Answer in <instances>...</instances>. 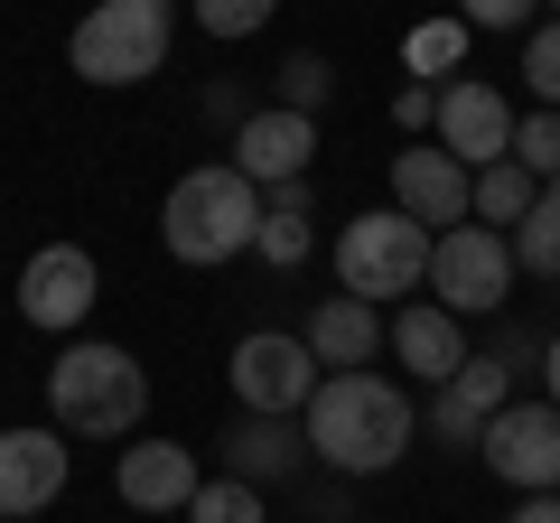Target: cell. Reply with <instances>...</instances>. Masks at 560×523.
<instances>
[{"instance_id": "obj_20", "label": "cell", "mask_w": 560, "mask_h": 523, "mask_svg": "<svg viewBox=\"0 0 560 523\" xmlns=\"http://www.w3.org/2000/svg\"><path fill=\"white\" fill-rule=\"evenodd\" d=\"M533 197H541V178H533V168H514V160L477 168V224H504V234H514V224L533 216Z\"/></svg>"}, {"instance_id": "obj_6", "label": "cell", "mask_w": 560, "mask_h": 523, "mask_svg": "<svg viewBox=\"0 0 560 523\" xmlns=\"http://www.w3.org/2000/svg\"><path fill=\"white\" fill-rule=\"evenodd\" d=\"M514 234H495V224H448V234H430V290H440L448 318H486V309L514 300Z\"/></svg>"}, {"instance_id": "obj_17", "label": "cell", "mask_w": 560, "mask_h": 523, "mask_svg": "<svg viewBox=\"0 0 560 523\" xmlns=\"http://www.w3.org/2000/svg\"><path fill=\"white\" fill-rule=\"evenodd\" d=\"M215 449H224V477H243V486H290V467L308 458L300 421H271V411H243Z\"/></svg>"}, {"instance_id": "obj_24", "label": "cell", "mask_w": 560, "mask_h": 523, "mask_svg": "<svg viewBox=\"0 0 560 523\" xmlns=\"http://www.w3.org/2000/svg\"><path fill=\"white\" fill-rule=\"evenodd\" d=\"M187 10H197V28H206V38H261L280 0H187Z\"/></svg>"}, {"instance_id": "obj_32", "label": "cell", "mask_w": 560, "mask_h": 523, "mask_svg": "<svg viewBox=\"0 0 560 523\" xmlns=\"http://www.w3.org/2000/svg\"><path fill=\"white\" fill-rule=\"evenodd\" d=\"M541 383H551V411H560V337H541Z\"/></svg>"}, {"instance_id": "obj_14", "label": "cell", "mask_w": 560, "mask_h": 523, "mask_svg": "<svg viewBox=\"0 0 560 523\" xmlns=\"http://www.w3.org/2000/svg\"><path fill=\"white\" fill-rule=\"evenodd\" d=\"M308 160H318V121L290 113V103H261V113L234 131V168L261 187V197H271L280 178H308Z\"/></svg>"}, {"instance_id": "obj_29", "label": "cell", "mask_w": 560, "mask_h": 523, "mask_svg": "<svg viewBox=\"0 0 560 523\" xmlns=\"http://www.w3.org/2000/svg\"><path fill=\"white\" fill-rule=\"evenodd\" d=\"M206 121H215V131H243V121H253L243 84H206Z\"/></svg>"}, {"instance_id": "obj_22", "label": "cell", "mask_w": 560, "mask_h": 523, "mask_svg": "<svg viewBox=\"0 0 560 523\" xmlns=\"http://www.w3.org/2000/svg\"><path fill=\"white\" fill-rule=\"evenodd\" d=\"M187 523H261V486H243V477H206L197 496H187Z\"/></svg>"}, {"instance_id": "obj_5", "label": "cell", "mask_w": 560, "mask_h": 523, "mask_svg": "<svg viewBox=\"0 0 560 523\" xmlns=\"http://www.w3.org/2000/svg\"><path fill=\"white\" fill-rule=\"evenodd\" d=\"M337 281L346 300H411L430 281V234H420L401 206H374L337 234Z\"/></svg>"}, {"instance_id": "obj_16", "label": "cell", "mask_w": 560, "mask_h": 523, "mask_svg": "<svg viewBox=\"0 0 560 523\" xmlns=\"http://www.w3.org/2000/svg\"><path fill=\"white\" fill-rule=\"evenodd\" d=\"M383 337H393L401 374H420L430 393H440V383H448V374L467 364V337H458V318H448V309H430V300L393 309V318H383Z\"/></svg>"}, {"instance_id": "obj_19", "label": "cell", "mask_w": 560, "mask_h": 523, "mask_svg": "<svg viewBox=\"0 0 560 523\" xmlns=\"http://www.w3.org/2000/svg\"><path fill=\"white\" fill-rule=\"evenodd\" d=\"M514 271H533V281H560V178L533 197V216L514 224Z\"/></svg>"}, {"instance_id": "obj_12", "label": "cell", "mask_w": 560, "mask_h": 523, "mask_svg": "<svg viewBox=\"0 0 560 523\" xmlns=\"http://www.w3.org/2000/svg\"><path fill=\"white\" fill-rule=\"evenodd\" d=\"M393 206L430 234V224H477V168H458L448 150H393Z\"/></svg>"}, {"instance_id": "obj_11", "label": "cell", "mask_w": 560, "mask_h": 523, "mask_svg": "<svg viewBox=\"0 0 560 523\" xmlns=\"http://www.w3.org/2000/svg\"><path fill=\"white\" fill-rule=\"evenodd\" d=\"M66 477H75V449H66V430H0V514L28 523L47 514V504L66 496Z\"/></svg>"}, {"instance_id": "obj_4", "label": "cell", "mask_w": 560, "mask_h": 523, "mask_svg": "<svg viewBox=\"0 0 560 523\" xmlns=\"http://www.w3.org/2000/svg\"><path fill=\"white\" fill-rule=\"evenodd\" d=\"M178 47V0H94L66 38V66L84 84H150Z\"/></svg>"}, {"instance_id": "obj_34", "label": "cell", "mask_w": 560, "mask_h": 523, "mask_svg": "<svg viewBox=\"0 0 560 523\" xmlns=\"http://www.w3.org/2000/svg\"><path fill=\"white\" fill-rule=\"evenodd\" d=\"M551 10H560V0H551Z\"/></svg>"}, {"instance_id": "obj_2", "label": "cell", "mask_w": 560, "mask_h": 523, "mask_svg": "<svg viewBox=\"0 0 560 523\" xmlns=\"http://www.w3.org/2000/svg\"><path fill=\"white\" fill-rule=\"evenodd\" d=\"M140 411H150V374H140L131 346L75 337L57 346V374H47V421L66 440H131Z\"/></svg>"}, {"instance_id": "obj_18", "label": "cell", "mask_w": 560, "mask_h": 523, "mask_svg": "<svg viewBox=\"0 0 560 523\" xmlns=\"http://www.w3.org/2000/svg\"><path fill=\"white\" fill-rule=\"evenodd\" d=\"M300 337H308V356H318L327 374H364V364L393 346V337H383V309H374V300H318V318H308Z\"/></svg>"}, {"instance_id": "obj_15", "label": "cell", "mask_w": 560, "mask_h": 523, "mask_svg": "<svg viewBox=\"0 0 560 523\" xmlns=\"http://www.w3.org/2000/svg\"><path fill=\"white\" fill-rule=\"evenodd\" d=\"M504 393H514V364L504 356H467L458 374L430 393V440L440 449H477V430L504 411Z\"/></svg>"}, {"instance_id": "obj_25", "label": "cell", "mask_w": 560, "mask_h": 523, "mask_svg": "<svg viewBox=\"0 0 560 523\" xmlns=\"http://www.w3.org/2000/svg\"><path fill=\"white\" fill-rule=\"evenodd\" d=\"M514 168H533L541 187L560 178V113H523L514 121Z\"/></svg>"}, {"instance_id": "obj_1", "label": "cell", "mask_w": 560, "mask_h": 523, "mask_svg": "<svg viewBox=\"0 0 560 523\" xmlns=\"http://www.w3.org/2000/svg\"><path fill=\"white\" fill-rule=\"evenodd\" d=\"M411 430H420L411 393H401L393 374H374V364H364V374H327L318 393H308V411H300L308 458L337 467V477H383V467H401Z\"/></svg>"}, {"instance_id": "obj_26", "label": "cell", "mask_w": 560, "mask_h": 523, "mask_svg": "<svg viewBox=\"0 0 560 523\" xmlns=\"http://www.w3.org/2000/svg\"><path fill=\"white\" fill-rule=\"evenodd\" d=\"M327 84H337V75H327V57H318V47H300V57H280V103H290V113H308V121H318Z\"/></svg>"}, {"instance_id": "obj_13", "label": "cell", "mask_w": 560, "mask_h": 523, "mask_svg": "<svg viewBox=\"0 0 560 523\" xmlns=\"http://www.w3.org/2000/svg\"><path fill=\"white\" fill-rule=\"evenodd\" d=\"M113 486H121L131 514H187V496L206 486V467H197V449H187V440H131L113 458Z\"/></svg>"}, {"instance_id": "obj_9", "label": "cell", "mask_w": 560, "mask_h": 523, "mask_svg": "<svg viewBox=\"0 0 560 523\" xmlns=\"http://www.w3.org/2000/svg\"><path fill=\"white\" fill-rule=\"evenodd\" d=\"M94 300H103V271H94V253L84 243H47V253H28V271H20V318L28 327H84L94 318Z\"/></svg>"}, {"instance_id": "obj_30", "label": "cell", "mask_w": 560, "mask_h": 523, "mask_svg": "<svg viewBox=\"0 0 560 523\" xmlns=\"http://www.w3.org/2000/svg\"><path fill=\"white\" fill-rule=\"evenodd\" d=\"M393 113H401V121H440V103H430V84H401Z\"/></svg>"}, {"instance_id": "obj_3", "label": "cell", "mask_w": 560, "mask_h": 523, "mask_svg": "<svg viewBox=\"0 0 560 523\" xmlns=\"http://www.w3.org/2000/svg\"><path fill=\"white\" fill-rule=\"evenodd\" d=\"M253 234H261V187L243 178L234 160L187 168V178L168 187V206H160V243L187 262V271H215V262L253 253Z\"/></svg>"}, {"instance_id": "obj_28", "label": "cell", "mask_w": 560, "mask_h": 523, "mask_svg": "<svg viewBox=\"0 0 560 523\" xmlns=\"http://www.w3.org/2000/svg\"><path fill=\"white\" fill-rule=\"evenodd\" d=\"M541 0H458V20L467 28H533Z\"/></svg>"}, {"instance_id": "obj_31", "label": "cell", "mask_w": 560, "mask_h": 523, "mask_svg": "<svg viewBox=\"0 0 560 523\" xmlns=\"http://www.w3.org/2000/svg\"><path fill=\"white\" fill-rule=\"evenodd\" d=\"M504 523H560V496H523V504H514Z\"/></svg>"}, {"instance_id": "obj_10", "label": "cell", "mask_w": 560, "mask_h": 523, "mask_svg": "<svg viewBox=\"0 0 560 523\" xmlns=\"http://www.w3.org/2000/svg\"><path fill=\"white\" fill-rule=\"evenodd\" d=\"M514 103H504V84H486V75H458L440 94V150L458 168H495V160H514Z\"/></svg>"}, {"instance_id": "obj_7", "label": "cell", "mask_w": 560, "mask_h": 523, "mask_svg": "<svg viewBox=\"0 0 560 523\" xmlns=\"http://www.w3.org/2000/svg\"><path fill=\"white\" fill-rule=\"evenodd\" d=\"M224 383H234V403H243V411L300 421L308 393L327 383V364L308 356V337H290V327H253V337L234 346V364H224Z\"/></svg>"}, {"instance_id": "obj_27", "label": "cell", "mask_w": 560, "mask_h": 523, "mask_svg": "<svg viewBox=\"0 0 560 523\" xmlns=\"http://www.w3.org/2000/svg\"><path fill=\"white\" fill-rule=\"evenodd\" d=\"M458 47H467V20H430V28H411V66L430 75V66H458Z\"/></svg>"}, {"instance_id": "obj_23", "label": "cell", "mask_w": 560, "mask_h": 523, "mask_svg": "<svg viewBox=\"0 0 560 523\" xmlns=\"http://www.w3.org/2000/svg\"><path fill=\"white\" fill-rule=\"evenodd\" d=\"M253 253L271 262V271H300V262H308V216H290V206L261 197V234H253Z\"/></svg>"}, {"instance_id": "obj_8", "label": "cell", "mask_w": 560, "mask_h": 523, "mask_svg": "<svg viewBox=\"0 0 560 523\" xmlns=\"http://www.w3.org/2000/svg\"><path fill=\"white\" fill-rule=\"evenodd\" d=\"M477 458L523 496H560V411L551 403H504L477 430Z\"/></svg>"}, {"instance_id": "obj_33", "label": "cell", "mask_w": 560, "mask_h": 523, "mask_svg": "<svg viewBox=\"0 0 560 523\" xmlns=\"http://www.w3.org/2000/svg\"><path fill=\"white\" fill-rule=\"evenodd\" d=\"M0 523H10V514H0Z\"/></svg>"}, {"instance_id": "obj_21", "label": "cell", "mask_w": 560, "mask_h": 523, "mask_svg": "<svg viewBox=\"0 0 560 523\" xmlns=\"http://www.w3.org/2000/svg\"><path fill=\"white\" fill-rule=\"evenodd\" d=\"M523 84H533L541 113H560V20H533V28H523Z\"/></svg>"}]
</instances>
